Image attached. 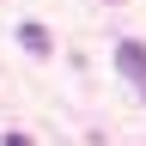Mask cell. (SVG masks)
Wrapping results in <instances>:
<instances>
[{"instance_id":"cell-2","label":"cell","mask_w":146,"mask_h":146,"mask_svg":"<svg viewBox=\"0 0 146 146\" xmlns=\"http://www.w3.org/2000/svg\"><path fill=\"white\" fill-rule=\"evenodd\" d=\"M18 43H25V55H36V61H43V55H49V31L36 25V18H25V25H18Z\"/></svg>"},{"instance_id":"cell-1","label":"cell","mask_w":146,"mask_h":146,"mask_svg":"<svg viewBox=\"0 0 146 146\" xmlns=\"http://www.w3.org/2000/svg\"><path fill=\"white\" fill-rule=\"evenodd\" d=\"M116 73L146 98V43H140V36H122V43H116Z\"/></svg>"},{"instance_id":"cell-3","label":"cell","mask_w":146,"mask_h":146,"mask_svg":"<svg viewBox=\"0 0 146 146\" xmlns=\"http://www.w3.org/2000/svg\"><path fill=\"white\" fill-rule=\"evenodd\" d=\"M6 146H31V134H6Z\"/></svg>"}]
</instances>
